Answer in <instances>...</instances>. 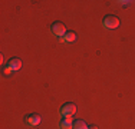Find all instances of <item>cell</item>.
I'll list each match as a JSON object with an SVG mask.
<instances>
[{"label": "cell", "instance_id": "obj_1", "mask_svg": "<svg viewBox=\"0 0 135 129\" xmlns=\"http://www.w3.org/2000/svg\"><path fill=\"white\" fill-rule=\"evenodd\" d=\"M102 24H104L105 29H109V30H114V29L119 27V19L114 14H107L102 20Z\"/></svg>", "mask_w": 135, "mask_h": 129}, {"label": "cell", "instance_id": "obj_3", "mask_svg": "<svg viewBox=\"0 0 135 129\" xmlns=\"http://www.w3.org/2000/svg\"><path fill=\"white\" fill-rule=\"evenodd\" d=\"M50 30H52V33L55 34V36L57 37H63L66 33V27L65 24L62 23V22H55V23H52V26H50Z\"/></svg>", "mask_w": 135, "mask_h": 129}, {"label": "cell", "instance_id": "obj_2", "mask_svg": "<svg viewBox=\"0 0 135 129\" xmlns=\"http://www.w3.org/2000/svg\"><path fill=\"white\" fill-rule=\"evenodd\" d=\"M59 112H60V115H62L63 118L73 116V115H75V112H76V105L73 102H66V103H63V105L60 106Z\"/></svg>", "mask_w": 135, "mask_h": 129}, {"label": "cell", "instance_id": "obj_6", "mask_svg": "<svg viewBox=\"0 0 135 129\" xmlns=\"http://www.w3.org/2000/svg\"><path fill=\"white\" fill-rule=\"evenodd\" d=\"M7 64L13 69V72H16V70H19L22 67V60L19 57H12V59H9Z\"/></svg>", "mask_w": 135, "mask_h": 129}, {"label": "cell", "instance_id": "obj_7", "mask_svg": "<svg viewBox=\"0 0 135 129\" xmlns=\"http://www.w3.org/2000/svg\"><path fill=\"white\" fill-rule=\"evenodd\" d=\"M76 39H78V34H76L75 32L68 30L65 33V36H63V42H66V43H72V42H75Z\"/></svg>", "mask_w": 135, "mask_h": 129}, {"label": "cell", "instance_id": "obj_9", "mask_svg": "<svg viewBox=\"0 0 135 129\" xmlns=\"http://www.w3.org/2000/svg\"><path fill=\"white\" fill-rule=\"evenodd\" d=\"M12 72H13V69H12V67L7 64V66L4 67V73H6V75H9V73H12Z\"/></svg>", "mask_w": 135, "mask_h": 129}, {"label": "cell", "instance_id": "obj_8", "mask_svg": "<svg viewBox=\"0 0 135 129\" xmlns=\"http://www.w3.org/2000/svg\"><path fill=\"white\" fill-rule=\"evenodd\" d=\"M73 129H89V126L86 125V122L81 121V119H78V121L73 122Z\"/></svg>", "mask_w": 135, "mask_h": 129}, {"label": "cell", "instance_id": "obj_11", "mask_svg": "<svg viewBox=\"0 0 135 129\" xmlns=\"http://www.w3.org/2000/svg\"><path fill=\"white\" fill-rule=\"evenodd\" d=\"M89 129H98V126L96 125H89Z\"/></svg>", "mask_w": 135, "mask_h": 129}, {"label": "cell", "instance_id": "obj_5", "mask_svg": "<svg viewBox=\"0 0 135 129\" xmlns=\"http://www.w3.org/2000/svg\"><path fill=\"white\" fill-rule=\"evenodd\" d=\"M73 119L72 116H68V118H62V121L59 122V128L60 129H73Z\"/></svg>", "mask_w": 135, "mask_h": 129}, {"label": "cell", "instance_id": "obj_10", "mask_svg": "<svg viewBox=\"0 0 135 129\" xmlns=\"http://www.w3.org/2000/svg\"><path fill=\"white\" fill-rule=\"evenodd\" d=\"M0 62L4 63V56H3V54H0Z\"/></svg>", "mask_w": 135, "mask_h": 129}, {"label": "cell", "instance_id": "obj_4", "mask_svg": "<svg viewBox=\"0 0 135 129\" xmlns=\"http://www.w3.org/2000/svg\"><path fill=\"white\" fill-rule=\"evenodd\" d=\"M25 122H26V125H29V126H37L42 122V116L39 113H29L25 118Z\"/></svg>", "mask_w": 135, "mask_h": 129}]
</instances>
